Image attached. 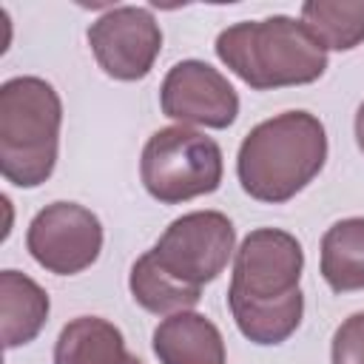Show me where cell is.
Here are the masks:
<instances>
[{
	"mask_svg": "<svg viewBox=\"0 0 364 364\" xmlns=\"http://www.w3.org/2000/svg\"><path fill=\"white\" fill-rule=\"evenodd\" d=\"M301 267L304 250L287 230L256 228L242 239L233 259L228 307L247 341L270 347L299 330L304 313Z\"/></svg>",
	"mask_w": 364,
	"mask_h": 364,
	"instance_id": "cell-1",
	"label": "cell"
},
{
	"mask_svg": "<svg viewBox=\"0 0 364 364\" xmlns=\"http://www.w3.org/2000/svg\"><path fill=\"white\" fill-rule=\"evenodd\" d=\"M327 159V134L310 111L276 114L242 139L236 176L250 199L282 205L304 191Z\"/></svg>",
	"mask_w": 364,
	"mask_h": 364,
	"instance_id": "cell-2",
	"label": "cell"
},
{
	"mask_svg": "<svg viewBox=\"0 0 364 364\" xmlns=\"http://www.w3.org/2000/svg\"><path fill=\"white\" fill-rule=\"evenodd\" d=\"M216 57L256 91L307 85L327 71V51L301 20L284 14L228 26L216 37Z\"/></svg>",
	"mask_w": 364,
	"mask_h": 364,
	"instance_id": "cell-3",
	"label": "cell"
},
{
	"mask_svg": "<svg viewBox=\"0 0 364 364\" xmlns=\"http://www.w3.org/2000/svg\"><path fill=\"white\" fill-rule=\"evenodd\" d=\"M63 102L40 77L0 85V171L14 188H40L57 165Z\"/></svg>",
	"mask_w": 364,
	"mask_h": 364,
	"instance_id": "cell-4",
	"label": "cell"
},
{
	"mask_svg": "<svg viewBox=\"0 0 364 364\" xmlns=\"http://www.w3.org/2000/svg\"><path fill=\"white\" fill-rule=\"evenodd\" d=\"M139 176L145 191L162 205L213 193L222 185V148L188 125L159 128L142 148Z\"/></svg>",
	"mask_w": 364,
	"mask_h": 364,
	"instance_id": "cell-5",
	"label": "cell"
},
{
	"mask_svg": "<svg viewBox=\"0 0 364 364\" xmlns=\"http://www.w3.org/2000/svg\"><path fill=\"white\" fill-rule=\"evenodd\" d=\"M236 230L219 210H193L173 219L156 245L148 250L154 262L179 284L202 290L213 282L233 256Z\"/></svg>",
	"mask_w": 364,
	"mask_h": 364,
	"instance_id": "cell-6",
	"label": "cell"
},
{
	"mask_svg": "<svg viewBox=\"0 0 364 364\" xmlns=\"http://www.w3.org/2000/svg\"><path fill=\"white\" fill-rule=\"evenodd\" d=\"M26 247L48 273L74 276L97 262L102 250V225L97 213L77 202H51L31 219Z\"/></svg>",
	"mask_w": 364,
	"mask_h": 364,
	"instance_id": "cell-7",
	"label": "cell"
},
{
	"mask_svg": "<svg viewBox=\"0 0 364 364\" xmlns=\"http://www.w3.org/2000/svg\"><path fill=\"white\" fill-rule=\"evenodd\" d=\"M88 46L108 77L134 82L151 74L162 51V28L148 9L114 6L91 23Z\"/></svg>",
	"mask_w": 364,
	"mask_h": 364,
	"instance_id": "cell-8",
	"label": "cell"
},
{
	"mask_svg": "<svg viewBox=\"0 0 364 364\" xmlns=\"http://www.w3.org/2000/svg\"><path fill=\"white\" fill-rule=\"evenodd\" d=\"M159 105L179 125L205 128H228L239 114V97L228 77L202 60H182L165 74Z\"/></svg>",
	"mask_w": 364,
	"mask_h": 364,
	"instance_id": "cell-9",
	"label": "cell"
},
{
	"mask_svg": "<svg viewBox=\"0 0 364 364\" xmlns=\"http://www.w3.org/2000/svg\"><path fill=\"white\" fill-rule=\"evenodd\" d=\"M154 353L159 364H225V341L219 327L193 310L165 316L156 324Z\"/></svg>",
	"mask_w": 364,
	"mask_h": 364,
	"instance_id": "cell-10",
	"label": "cell"
},
{
	"mask_svg": "<svg viewBox=\"0 0 364 364\" xmlns=\"http://www.w3.org/2000/svg\"><path fill=\"white\" fill-rule=\"evenodd\" d=\"M48 293L20 270L0 273V336L3 347L14 350L37 338L48 318Z\"/></svg>",
	"mask_w": 364,
	"mask_h": 364,
	"instance_id": "cell-11",
	"label": "cell"
},
{
	"mask_svg": "<svg viewBox=\"0 0 364 364\" xmlns=\"http://www.w3.org/2000/svg\"><path fill=\"white\" fill-rule=\"evenodd\" d=\"M128 355L122 333L100 316L71 318L54 344V364H125Z\"/></svg>",
	"mask_w": 364,
	"mask_h": 364,
	"instance_id": "cell-12",
	"label": "cell"
},
{
	"mask_svg": "<svg viewBox=\"0 0 364 364\" xmlns=\"http://www.w3.org/2000/svg\"><path fill=\"white\" fill-rule=\"evenodd\" d=\"M321 276L336 293L364 290V216L327 228L321 236Z\"/></svg>",
	"mask_w": 364,
	"mask_h": 364,
	"instance_id": "cell-13",
	"label": "cell"
},
{
	"mask_svg": "<svg viewBox=\"0 0 364 364\" xmlns=\"http://www.w3.org/2000/svg\"><path fill=\"white\" fill-rule=\"evenodd\" d=\"M301 26L324 51H350L364 43V0H307Z\"/></svg>",
	"mask_w": 364,
	"mask_h": 364,
	"instance_id": "cell-14",
	"label": "cell"
},
{
	"mask_svg": "<svg viewBox=\"0 0 364 364\" xmlns=\"http://www.w3.org/2000/svg\"><path fill=\"white\" fill-rule=\"evenodd\" d=\"M128 287H131V296L134 301L148 310V313H156V316H173V313H182V310H191L199 304L202 299V290H191L185 284H179L176 279H171L156 262L151 253H142L134 267H131V276H128Z\"/></svg>",
	"mask_w": 364,
	"mask_h": 364,
	"instance_id": "cell-15",
	"label": "cell"
},
{
	"mask_svg": "<svg viewBox=\"0 0 364 364\" xmlns=\"http://www.w3.org/2000/svg\"><path fill=\"white\" fill-rule=\"evenodd\" d=\"M330 361L333 364H364V310L353 313L338 324L333 333V347H330Z\"/></svg>",
	"mask_w": 364,
	"mask_h": 364,
	"instance_id": "cell-16",
	"label": "cell"
},
{
	"mask_svg": "<svg viewBox=\"0 0 364 364\" xmlns=\"http://www.w3.org/2000/svg\"><path fill=\"white\" fill-rule=\"evenodd\" d=\"M355 142H358V148H361V154H364V102H361L358 111H355Z\"/></svg>",
	"mask_w": 364,
	"mask_h": 364,
	"instance_id": "cell-17",
	"label": "cell"
},
{
	"mask_svg": "<svg viewBox=\"0 0 364 364\" xmlns=\"http://www.w3.org/2000/svg\"><path fill=\"white\" fill-rule=\"evenodd\" d=\"M125 364H142V361H139L136 355H128V361H125Z\"/></svg>",
	"mask_w": 364,
	"mask_h": 364,
	"instance_id": "cell-18",
	"label": "cell"
}]
</instances>
